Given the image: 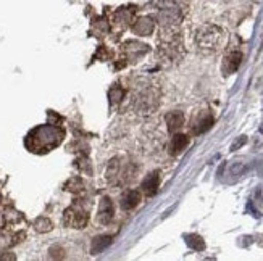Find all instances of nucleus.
Here are the masks:
<instances>
[{
    "instance_id": "obj_8",
    "label": "nucleus",
    "mask_w": 263,
    "mask_h": 261,
    "mask_svg": "<svg viewBox=\"0 0 263 261\" xmlns=\"http://www.w3.org/2000/svg\"><path fill=\"white\" fill-rule=\"evenodd\" d=\"M113 214H115V210H113L111 198L102 197V200L99 202V208H97V221L100 224H108L113 219Z\"/></svg>"
},
{
    "instance_id": "obj_9",
    "label": "nucleus",
    "mask_w": 263,
    "mask_h": 261,
    "mask_svg": "<svg viewBox=\"0 0 263 261\" xmlns=\"http://www.w3.org/2000/svg\"><path fill=\"white\" fill-rule=\"evenodd\" d=\"M121 50H123L124 55H126L128 60H137V58H141L142 55H145L148 52L145 44L136 42V41H128L126 44H123Z\"/></svg>"
},
{
    "instance_id": "obj_7",
    "label": "nucleus",
    "mask_w": 263,
    "mask_h": 261,
    "mask_svg": "<svg viewBox=\"0 0 263 261\" xmlns=\"http://www.w3.org/2000/svg\"><path fill=\"white\" fill-rule=\"evenodd\" d=\"M212 124H213L212 113L210 111H199L192 116L189 128H191V132L194 135H199V134H203L205 131H209L212 128Z\"/></svg>"
},
{
    "instance_id": "obj_10",
    "label": "nucleus",
    "mask_w": 263,
    "mask_h": 261,
    "mask_svg": "<svg viewBox=\"0 0 263 261\" xmlns=\"http://www.w3.org/2000/svg\"><path fill=\"white\" fill-rule=\"evenodd\" d=\"M154 28H155V21L151 18V16H141L137 18L134 23H133V31L137 36H151L154 32Z\"/></svg>"
},
{
    "instance_id": "obj_1",
    "label": "nucleus",
    "mask_w": 263,
    "mask_h": 261,
    "mask_svg": "<svg viewBox=\"0 0 263 261\" xmlns=\"http://www.w3.org/2000/svg\"><path fill=\"white\" fill-rule=\"evenodd\" d=\"M63 139V131L52 124H45L37 129H34L26 140H32V145H28L31 152H50Z\"/></svg>"
},
{
    "instance_id": "obj_11",
    "label": "nucleus",
    "mask_w": 263,
    "mask_h": 261,
    "mask_svg": "<svg viewBox=\"0 0 263 261\" xmlns=\"http://www.w3.org/2000/svg\"><path fill=\"white\" fill-rule=\"evenodd\" d=\"M242 63V53L237 52V50H233L230 52L223 60V73L224 74H233L237 71V68L241 66Z\"/></svg>"
},
{
    "instance_id": "obj_5",
    "label": "nucleus",
    "mask_w": 263,
    "mask_h": 261,
    "mask_svg": "<svg viewBox=\"0 0 263 261\" xmlns=\"http://www.w3.org/2000/svg\"><path fill=\"white\" fill-rule=\"evenodd\" d=\"M182 16H184V13H182L176 0H160L158 19L162 28H179Z\"/></svg>"
},
{
    "instance_id": "obj_15",
    "label": "nucleus",
    "mask_w": 263,
    "mask_h": 261,
    "mask_svg": "<svg viewBox=\"0 0 263 261\" xmlns=\"http://www.w3.org/2000/svg\"><path fill=\"white\" fill-rule=\"evenodd\" d=\"M187 144H189V137H187L186 134L175 132L173 139H171V142H170V152H171V155H179L181 152H184Z\"/></svg>"
},
{
    "instance_id": "obj_18",
    "label": "nucleus",
    "mask_w": 263,
    "mask_h": 261,
    "mask_svg": "<svg viewBox=\"0 0 263 261\" xmlns=\"http://www.w3.org/2000/svg\"><path fill=\"white\" fill-rule=\"evenodd\" d=\"M34 229H36L37 232L44 234V232H50L53 229V223L49 219V218H37L36 221H34Z\"/></svg>"
},
{
    "instance_id": "obj_6",
    "label": "nucleus",
    "mask_w": 263,
    "mask_h": 261,
    "mask_svg": "<svg viewBox=\"0 0 263 261\" xmlns=\"http://www.w3.org/2000/svg\"><path fill=\"white\" fill-rule=\"evenodd\" d=\"M89 221V210L83 205L81 200H76L71 207H68L63 213V223L66 228L83 229Z\"/></svg>"
},
{
    "instance_id": "obj_22",
    "label": "nucleus",
    "mask_w": 263,
    "mask_h": 261,
    "mask_svg": "<svg viewBox=\"0 0 263 261\" xmlns=\"http://www.w3.org/2000/svg\"><path fill=\"white\" fill-rule=\"evenodd\" d=\"M0 259H16L15 255H0Z\"/></svg>"
},
{
    "instance_id": "obj_13",
    "label": "nucleus",
    "mask_w": 263,
    "mask_h": 261,
    "mask_svg": "<svg viewBox=\"0 0 263 261\" xmlns=\"http://www.w3.org/2000/svg\"><path fill=\"white\" fill-rule=\"evenodd\" d=\"M158 187H160V174H158L157 171L148 173L147 177L142 180V186H141L142 192H144V194H145L147 197L155 195V194H157V190H158Z\"/></svg>"
},
{
    "instance_id": "obj_2",
    "label": "nucleus",
    "mask_w": 263,
    "mask_h": 261,
    "mask_svg": "<svg viewBox=\"0 0 263 261\" xmlns=\"http://www.w3.org/2000/svg\"><path fill=\"white\" fill-rule=\"evenodd\" d=\"M136 173V165L128 158L118 156L113 158L107 168V180L113 186H124L133 179Z\"/></svg>"
},
{
    "instance_id": "obj_4",
    "label": "nucleus",
    "mask_w": 263,
    "mask_h": 261,
    "mask_svg": "<svg viewBox=\"0 0 263 261\" xmlns=\"http://www.w3.org/2000/svg\"><path fill=\"white\" fill-rule=\"evenodd\" d=\"M158 97H160V90L154 84H145V87L142 86L136 87L133 97L134 108L139 111L152 113V110H155L158 105Z\"/></svg>"
},
{
    "instance_id": "obj_17",
    "label": "nucleus",
    "mask_w": 263,
    "mask_h": 261,
    "mask_svg": "<svg viewBox=\"0 0 263 261\" xmlns=\"http://www.w3.org/2000/svg\"><path fill=\"white\" fill-rule=\"evenodd\" d=\"M111 244V235H99L92 242V253H100Z\"/></svg>"
},
{
    "instance_id": "obj_19",
    "label": "nucleus",
    "mask_w": 263,
    "mask_h": 261,
    "mask_svg": "<svg viewBox=\"0 0 263 261\" xmlns=\"http://www.w3.org/2000/svg\"><path fill=\"white\" fill-rule=\"evenodd\" d=\"M65 190L73 192V194H79V192L84 190V183L81 177H73L65 184Z\"/></svg>"
},
{
    "instance_id": "obj_20",
    "label": "nucleus",
    "mask_w": 263,
    "mask_h": 261,
    "mask_svg": "<svg viewBox=\"0 0 263 261\" xmlns=\"http://www.w3.org/2000/svg\"><path fill=\"white\" fill-rule=\"evenodd\" d=\"M187 239V245L191 247V248H194V250H197V252H202L203 248H205V242H203V239L200 235H197V234H191V235H187L186 237Z\"/></svg>"
},
{
    "instance_id": "obj_21",
    "label": "nucleus",
    "mask_w": 263,
    "mask_h": 261,
    "mask_svg": "<svg viewBox=\"0 0 263 261\" xmlns=\"http://www.w3.org/2000/svg\"><path fill=\"white\" fill-rule=\"evenodd\" d=\"M123 95H124V92H123V89H120V87H113L110 90V100L113 102V104L120 102L123 98Z\"/></svg>"
},
{
    "instance_id": "obj_14",
    "label": "nucleus",
    "mask_w": 263,
    "mask_h": 261,
    "mask_svg": "<svg viewBox=\"0 0 263 261\" xmlns=\"http://www.w3.org/2000/svg\"><path fill=\"white\" fill-rule=\"evenodd\" d=\"M139 202H141V194L137 190H126L124 194L121 195V200H120V205L123 210H133L134 207L139 205Z\"/></svg>"
},
{
    "instance_id": "obj_3",
    "label": "nucleus",
    "mask_w": 263,
    "mask_h": 261,
    "mask_svg": "<svg viewBox=\"0 0 263 261\" xmlns=\"http://www.w3.org/2000/svg\"><path fill=\"white\" fill-rule=\"evenodd\" d=\"M224 41V32L221 28L215 25H203L197 29L196 32V42L199 45V49L203 52H216Z\"/></svg>"
},
{
    "instance_id": "obj_16",
    "label": "nucleus",
    "mask_w": 263,
    "mask_h": 261,
    "mask_svg": "<svg viewBox=\"0 0 263 261\" xmlns=\"http://www.w3.org/2000/svg\"><path fill=\"white\" fill-rule=\"evenodd\" d=\"M133 18H134V11H133V8H129V7H121V8H118L117 11H115V16H113V19H115V23L118 26H129L131 23H133Z\"/></svg>"
},
{
    "instance_id": "obj_12",
    "label": "nucleus",
    "mask_w": 263,
    "mask_h": 261,
    "mask_svg": "<svg viewBox=\"0 0 263 261\" xmlns=\"http://www.w3.org/2000/svg\"><path fill=\"white\" fill-rule=\"evenodd\" d=\"M165 121H166L168 131L171 134H175L182 129V126H184V123H186V118H184V113L182 111H170V113H166Z\"/></svg>"
}]
</instances>
